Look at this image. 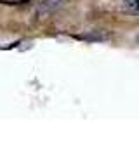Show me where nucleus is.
<instances>
[{
	"label": "nucleus",
	"instance_id": "obj_1",
	"mask_svg": "<svg viewBox=\"0 0 139 149\" xmlns=\"http://www.w3.org/2000/svg\"><path fill=\"white\" fill-rule=\"evenodd\" d=\"M120 7L131 14H139V0H118Z\"/></svg>",
	"mask_w": 139,
	"mask_h": 149
},
{
	"label": "nucleus",
	"instance_id": "obj_2",
	"mask_svg": "<svg viewBox=\"0 0 139 149\" xmlns=\"http://www.w3.org/2000/svg\"><path fill=\"white\" fill-rule=\"evenodd\" d=\"M63 2H66V0H45L44 3H42V7H40V14H45V12H52L54 9H58L59 5H63Z\"/></svg>",
	"mask_w": 139,
	"mask_h": 149
},
{
	"label": "nucleus",
	"instance_id": "obj_3",
	"mask_svg": "<svg viewBox=\"0 0 139 149\" xmlns=\"http://www.w3.org/2000/svg\"><path fill=\"white\" fill-rule=\"evenodd\" d=\"M26 2H30V0H0V3H4V5H23Z\"/></svg>",
	"mask_w": 139,
	"mask_h": 149
}]
</instances>
